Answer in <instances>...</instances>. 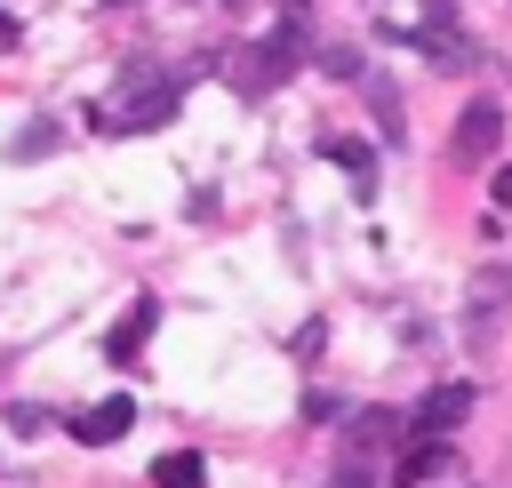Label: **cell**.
<instances>
[{
	"mask_svg": "<svg viewBox=\"0 0 512 488\" xmlns=\"http://www.w3.org/2000/svg\"><path fill=\"white\" fill-rule=\"evenodd\" d=\"M368 104H376V120H384V136H400V104H392V88H368Z\"/></svg>",
	"mask_w": 512,
	"mask_h": 488,
	"instance_id": "cell-11",
	"label": "cell"
},
{
	"mask_svg": "<svg viewBox=\"0 0 512 488\" xmlns=\"http://www.w3.org/2000/svg\"><path fill=\"white\" fill-rule=\"evenodd\" d=\"M336 160H344V176L368 192V144H336Z\"/></svg>",
	"mask_w": 512,
	"mask_h": 488,
	"instance_id": "cell-9",
	"label": "cell"
},
{
	"mask_svg": "<svg viewBox=\"0 0 512 488\" xmlns=\"http://www.w3.org/2000/svg\"><path fill=\"white\" fill-rule=\"evenodd\" d=\"M472 400H480L472 384H432V392H424V400H416V408L400 416V432H424V440H448V432H456V424L472 416Z\"/></svg>",
	"mask_w": 512,
	"mask_h": 488,
	"instance_id": "cell-4",
	"label": "cell"
},
{
	"mask_svg": "<svg viewBox=\"0 0 512 488\" xmlns=\"http://www.w3.org/2000/svg\"><path fill=\"white\" fill-rule=\"evenodd\" d=\"M128 424H136V400H128V392H112V400H96V408H80V416H72V440H80V448H112Z\"/></svg>",
	"mask_w": 512,
	"mask_h": 488,
	"instance_id": "cell-7",
	"label": "cell"
},
{
	"mask_svg": "<svg viewBox=\"0 0 512 488\" xmlns=\"http://www.w3.org/2000/svg\"><path fill=\"white\" fill-rule=\"evenodd\" d=\"M152 328H160V296H136V304L112 320V336H104V360H120V368H128V360L152 344Z\"/></svg>",
	"mask_w": 512,
	"mask_h": 488,
	"instance_id": "cell-6",
	"label": "cell"
},
{
	"mask_svg": "<svg viewBox=\"0 0 512 488\" xmlns=\"http://www.w3.org/2000/svg\"><path fill=\"white\" fill-rule=\"evenodd\" d=\"M8 424H16L24 440H32V432H48V408H32V400H16V408H8Z\"/></svg>",
	"mask_w": 512,
	"mask_h": 488,
	"instance_id": "cell-10",
	"label": "cell"
},
{
	"mask_svg": "<svg viewBox=\"0 0 512 488\" xmlns=\"http://www.w3.org/2000/svg\"><path fill=\"white\" fill-rule=\"evenodd\" d=\"M432 480H456V448L408 432V448H400V464H392V488H432Z\"/></svg>",
	"mask_w": 512,
	"mask_h": 488,
	"instance_id": "cell-5",
	"label": "cell"
},
{
	"mask_svg": "<svg viewBox=\"0 0 512 488\" xmlns=\"http://www.w3.org/2000/svg\"><path fill=\"white\" fill-rule=\"evenodd\" d=\"M496 144H504V104H496V96H472V104L456 112L448 160H456V168H480V160H496Z\"/></svg>",
	"mask_w": 512,
	"mask_h": 488,
	"instance_id": "cell-3",
	"label": "cell"
},
{
	"mask_svg": "<svg viewBox=\"0 0 512 488\" xmlns=\"http://www.w3.org/2000/svg\"><path fill=\"white\" fill-rule=\"evenodd\" d=\"M496 288H504V296H512V280H496Z\"/></svg>",
	"mask_w": 512,
	"mask_h": 488,
	"instance_id": "cell-14",
	"label": "cell"
},
{
	"mask_svg": "<svg viewBox=\"0 0 512 488\" xmlns=\"http://www.w3.org/2000/svg\"><path fill=\"white\" fill-rule=\"evenodd\" d=\"M304 56H312L304 24H272L264 40H248V48L224 64V80H232V96H272L280 80H296V72H304Z\"/></svg>",
	"mask_w": 512,
	"mask_h": 488,
	"instance_id": "cell-1",
	"label": "cell"
},
{
	"mask_svg": "<svg viewBox=\"0 0 512 488\" xmlns=\"http://www.w3.org/2000/svg\"><path fill=\"white\" fill-rule=\"evenodd\" d=\"M152 488H208V464H200L192 448H168V456L152 464Z\"/></svg>",
	"mask_w": 512,
	"mask_h": 488,
	"instance_id": "cell-8",
	"label": "cell"
},
{
	"mask_svg": "<svg viewBox=\"0 0 512 488\" xmlns=\"http://www.w3.org/2000/svg\"><path fill=\"white\" fill-rule=\"evenodd\" d=\"M496 208H512V168H496Z\"/></svg>",
	"mask_w": 512,
	"mask_h": 488,
	"instance_id": "cell-12",
	"label": "cell"
},
{
	"mask_svg": "<svg viewBox=\"0 0 512 488\" xmlns=\"http://www.w3.org/2000/svg\"><path fill=\"white\" fill-rule=\"evenodd\" d=\"M168 112H176V80L136 64V72H120V104L104 112V128H160Z\"/></svg>",
	"mask_w": 512,
	"mask_h": 488,
	"instance_id": "cell-2",
	"label": "cell"
},
{
	"mask_svg": "<svg viewBox=\"0 0 512 488\" xmlns=\"http://www.w3.org/2000/svg\"><path fill=\"white\" fill-rule=\"evenodd\" d=\"M16 40H24V32H16V16L0 8V48H16Z\"/></svg>",
	"mask_w": 512,
	"mask_h": 488,
	"instance_id": "cell-13",
	"label": "cell"
}]
</instances>
